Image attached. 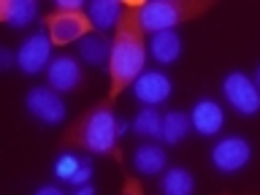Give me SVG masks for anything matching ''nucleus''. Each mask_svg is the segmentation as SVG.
<instances>
[{"label":"nucleus","instance_id":"18","mask_svg":"<svg viewBox=\"0 0 260 195\" xmlns=\"http://www.w3.org/2000/svg\"><path fill=\"white\" fill-rule=\"evenodd\" d=\"M133 130H136V136L160 138V136H162V117L152 109V106H146V109H141V111L136 114V119H133Z\"/></svg>","mask_w":260,"mask_h":195},{"label":"nucleus","instance_id":"25","mask_svg":"<svg viewBox=\"0 0 260 195\" xmlns=\"http://www.w3.org/2000/svg\"><path fill=\"white\" fill-rule=\"evenodd\" d=\"M76 195H95V187H92V184H84V187H76Z\"/></svg>","mask_w":260,"mask_h":195},{"label":"nucleus","instance_id":"4","mask_svg":"<svg viewBox=\"0 0 260 195\" xmlns=\"http://www.w3.org/2000/svg\"><path fill=\"white\" fill-rule=\"evenodd\" d=\"M44 24H46L49 38H52L54 46L81 41L92 30V19L87 16V11H52V14H46Z\"/></svg>","mask_w":260,"mask_h":195},{"label":"nucleus","instance_id":"13","mask_svg":"<svg viewBox=\"0 0 260 195\" xmlns=\"http://www.w3.org/2000/svg\"><path fill=\"white\" fill-rule=\"evenodd\" d=\"M38 16L36 0H3L0 3V19L11 27H27Z\"/></svg>","mask_w":260,"mask_h":195},{"label":"nucleus","instance_id":"14","mask_svg":"<svg viewBox=\"0 0 260 195\" xmlns=\"http://www.w3.org/2000/svg\"><path fill=\"white\" fill-rule=\"evenodd\" d=\"M149 52L157 62L168 65V62H176L179 54H182V38L176 36V30H162V32H154L152 36V44H149Z\"/></svg>","mask_w":260,"mask_h":195},{"label":"nucleus","instance_id":"3","mask_svg":"<svg viewBox=\"0 0 260 195\" xmlns=\"http://www.w3.org/2000/svg\"><path fill=\"white\" fill-rule=\"evenodd\" d=\"M211 6V0H136V14L144 32H162L182 22L198 19Z\"/></svg>","mask_w":260,"mask_h":195},{"label":"nucleus","instance_id":"10","mask_svg":"<svg viewBox=\"0 0 260 195\" xmlns=\"http://www.w3.org/2000/svg\"><path fill=\"white\" fill-rule=\"evenodd\" d=\"M46 76H49V87L54 92H71V89L79 87L81 81V68L73 57L62 54V57H54L46 68Z\"/></svg>","mask_w":260,"mask_h":195},{"label":"nucleus","instance_id":"2","mask_svg":"<svg viewBox=\"0 0 260 195\" xmlns=\"http://www.w3.org/2000/svg\"><path fill=\"white\" fill-rule=\"evenodd\" d=\"M117 138H119V122L111 111V101H103L81 114L65 130L60 144L71 146V149H84L89 154H111L114 160H122Z\"/></svg>","mask_w":260,"mask_h":195},{"label":"nucleus","instance_id":"15","mask_svg":"<svg viewBox=\"0 0 260 195\" xmlns=\"http://www.w3.org/2000/svg\"><path fill=\"white\" fill-rule=\"evenodd\" d=\"M133 166L138 174H144V176H154V174H160L162 168H166V149L157 144H144V146H138L136 154H133Z\"/></svg>","mask_w":260,"mask_h":195},{"label":"nucleus","instance_id":"9","mask_svg":"<svg viewBox=\"0 0 260 195\" xmlns=\"http://www.w3.org/2000/svg\"><path fill=\"white\" fill-rule=\"evenodd\" d=\"M171 79L166 76L162 71H144L141 76L136 79V84H133V95L138 98L141 103L146 106H157L162 101H168L171 98Z\"/></svg>","mask_w":260,"mask_h":195},{"label":"nucleus","instance_id":"16","mask_svg":"<svg viewBox=\"0 0 260 195\" xmlns=\"http://www.w3.org/2000/svg\"><path fill=\"white\" fill-rule=\"evenodd\" d=\"M160 190L162 195H192L195 179L187 168H168L160 182Z\"/></svg>","mask_w":260,"mask_h":195},{"label":"nucleus","instance_id":"6","mask_svg":"<svg viewBox=\"0 0 260 195\" xmlns=\"http://www.w3.org/2000/svg\"><path fill=\"white\" fill-rule=\"evenodd\" d=\"M24 106L44 125H60L68 117V109H65V101L60 98V92H54L49 87H32L27 98H24Z\"/></svg>","mask_w":260,"mask_h":195},{"label":"nucleus","instance_id":"5","mask_svg":"<svg viewBox=\"0 0 260 195\" xmlns=\"http://www.w3.org/2000/svg\"><path fill=\"white\" fill-rule=\"evenodd\" d=\"M222 92L228 98V103L239 114H244V117H252V114L260 111V89L247 73H241V71L228 73L222 81Z\"/></svg>","mask_w":260,"mask_h":195},{"label":"nucleus","instance_id":"22","mask_svg":"<svg viewBox=\"0 0 260 195\" xmlns=\"http://www.w3.org/2000/svg\"><path fill=\"white\" fill-rule=\"evenodd\" d=\"M122 195H144L141 182H138V179H133V176H127V179H125V187H122Z\"/></svg>","mask_w":260,"mask_h":195},{"label":"nucleus","instance_id":"17","mask_svg":"<svg viewBox=\"0 0 260 195\" xmlns=\"http://www.w3.org/2000/svg\"><path fill=\"white\" fill-rule=\"evenodd\" d=\"M190 127H192V122L187 114L182 111H168L166 117H162V141L166 144H179V141H184L187 133H190Z\"/></svg>","mask_w":260,"mask_h":195},{"label":"nucleus","instance_id":"23","mask_svg":"<svg viewBox=\"0 0 260 195\" xmlns=\"http://www.w3.org/2000/svg\"><path fill=\"white\" fill-rule=\"evenodd\" d=\"M36 195H65L60 187H54V184H44V187H38Z\"/></svg>","mask_w":260,"mask_h":195},{"label":"nucleus","instance_id":"11","mask_svg":"<svg viewBox=\"0 0 260 195\" xmlns=\"http://www.w3.org/2000/svg\"><path fill=\"white\" fill-rule=\"evenodd\" d=\"M190 122H192V127L198 130L201 136H217L219 127H222V122H225V111H222V106H219L217 101L203 98V101H198L192 106Z\"/></svg>","mask_w":260,"mask_h":195},{"label":"nucleus","instance_id":"24","mask_svg":"<svg viewBox=\"0 0 260 195\" xmlns=\"http://www.w3.org/2000/svg\"><path fill=\"white\" fill-rule=\"evenodd\" d=\"M0 60H3V68L8 71V68H11V62H14V57H11L8 49H0Z\"/></svg>","mask_w":260,"mask_h":195},{"label":"nucleus","instance_id":"20","mask_svg":"<svg viewBox=\"0 0 260 195\" xmlns=\"http://www.w3.org/2000/svg\"><path fill=\"white\" fill-rule=\"evenodd\" d=\"M84 157H76V154H60V160L54 162V176L62 179V182H71L73 174L81 168Z\"/></svg>","mask_w":260,"mask_h":195},{"label":"nucleus","instance_id":"19","mask_svg":"<svg viewBox=\"0 0 260 195\" xmlns=\"http://www.w3.org/2000/svg\"><path fill=\"white\" fill-rule=\"evenodd\" d=\"M79 54H81V60H87L92 65H101V62H106V57L111 54V44L106 38L87 36V38L79 41Z\"/></svg>","mask_w":260,"mask_h":195},{"label":"nucleus","instance_id":"7","mask_svg":"<svg viewBox=\"0 0 260 195\" xmlns=\"http://www.w3.org/2000/svg\"><path fill=\"white\" fill-rule=\"evenodd\" d=\"M249 157H252V146H249L247 138H239V136L219 138L214 144V149H211V162H214V168L222 171V174L241 171L249 162Z\"/></svg>","mask_w":260,"mask_h":195},{"label":"nucleus","instance_id":"12","mask_svg":"<svg viewBox=\"0 0 260 195\" xmlns=\"http://www.w3.org/2000/svg\"><path fill=\"white\" fill-rule=\"evenodd\" d=\"M122 8H125L122 0H92V3H87V16L98 30H117Z\"/></svg>","mask_w":260,"mask_h":195},{"label":"nucleus","instance_id":"26","mask_svg":"<svg viewBox=\"0 0 260 195\" xmlns=\"http://www.w3.org/2000/svg\"><path fill=\"white\" fill-rule=\"evenodd\" d=\"M255 84H257V89H260V65H257V73H255Z\"/></svg>","mask_w":260,"mask_h":195},{"label":"nucleus","instance_id":"1","mask_svg":"<svg viewBox=\"0 0 260 195\" xmlns=\"http://www.w3.org/2000/svg\"><path fill=\"white\" fill-rule=\"evenodd\" d=\"M144 62H146V44H144V27L138 24L136 0H125L119 24L114 30L109 68H106L111 79V89H109L111 103L122 95V89L136 84V79L144 73Z\"/></svg>","mask_w":260,"mask_h":195},{"label":"nucleus","instance_id":"21","mask_svg":"<svg viewBox=\"0 0 260 195\" xmlns=\"http://www.w3.org/2000/svg\"><path fill=\"white\" fill-rule=\"evenodd\" d=\"M54 11H84V0H54Z\"/></svg>","mask_w":260,"mask_h":195},{"label":"nucleus","instance_id":"8","mask_svg":"<svg viewBox=\"0 0 260 195\" xmlns=\"http://www.w3.org/2000/svg\"><path fill=\"white\" fill-rule=\"evenodd\" d=\"M49 54H52V38L44 32H36L27 41H22L19 52H16V65L24 73H41L49 62Z\"/></svg>","mask_w":260,"mask_h":195}]
</instances>
